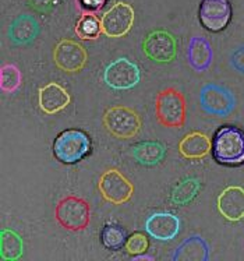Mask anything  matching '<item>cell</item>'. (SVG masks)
I'll return each mask as SVG.
<instances>
[{
	"label": "cell",
	"mask_w": 244,
	"mask_h": 261,
	"mask_svg": "<svg viewBox=\"0 0 244 261\" xmlns=\"http://www.w3.org/2000/svg\"><path fill=\"white\" fill-rule=\"evenodd\" d=\"M143 50L147 58L156 63H170L177 55V42L169 31L156 30L145 38Z\"/></svg>",
	"instance_id": "12"
},
{
	"label": "cell",
	"mask_w": 244,
	"mask_h": 261,
	"mask_svg": "<svg viewBox=\"0 0 244 261\" xmlns=\"http://www.w3.org/2000/svg\"><path fill=\"white\" fill-rule=\"evenodd\" d=\"M166 148L158 141H143L133 148L134 160L144 166L158 165L164 160Z\"/></svg>",
	"instance_id": "20"
},
{
	"label": "cell",
	"mask_w": 244,
	"mask_h": 261,
	"mask_svg": "<svg viewBox=\"0 0 244 261\" xmlns=\"http://www.w3.org/2000/svg\"><path fill=\"white\" fill-rule=\"evenodd\" d=\"M200 107L208 115L225 117L234 111L236 98L226 87L208 83L200 90Z\"/></svg>",
	"instance_id": "7"
},
{
	"label": "cell",
	"mask_w": 244,
	"mask_h": 261,
	"mask_svg": "<svg viewBox=\"0 0 244 261\" xmlns=\"http://www.w3.org/2000/svg\"><path fill=\"white\" fill-rule=\"evenodd\" d=\"M155 116L165 127H183L187 116L184 95L173 87H168L158 92L155 98Z\"/></svg>",
	"instance_id": "3"
},
{
	"label": "cell",
	"mask_w": 244,
	"mask_h": 261,
	"mask_svg": "<svg viewBox=\"0 0 244 261\" xmlns=\"http://www.w3.org/2000/svg\"><path fill=\"white\" fill-rule=\"evenodd\" d=\"M135 13L133 6L119 2L102 16V34L109 38H123L133 28Z\"/></svg>",
	"instance_id": "9"
},
{
	"label": "cell",
	"mask_w": 244,
	"mask_h": 261,
	"mask_svg": "<svg viewBox=\"0 0 244 261\" xmlns=\"http://www.w3.org/2000/svg\"><path fill=\"white\" fill-rule=\"evenodd\" d=\"M75 35L84 41L98 39L102 34V22L92 13H84L75 24Z\"/></svg>",
	"instance_id": "22"
},
{
	"label": "cell",
	"mask_w": 244,
	"mask_h": 261,
	"mask_svg": "<svg viewBox=\"0 0 244 261\" xmlns=\"http://www.w3.org/2000/svg\"><path fill=\"white\" fill-rule=\"evenodd\" d=\"M55 219L64 229L70 232H81L90 226V204L78 196H66L55 207Z\"/></svg>",
	"instance_id": "4"
},
{
	"label": "cell",
	"mask_w": 244,
	"mask_h": 261,
	"mask_svg": "<svg viewBox=\"0 0 244 261\" xmlns=\"http://www.w3.org/2000/svg\"><path fill=\"white\" fill-rule=\"evenodd\" d=\"M175 261H207L209 258V246L201 236H190L177 246L172 257Z\"/></svg>",
	"instance_id": "19"
},
{
	"label": "cell",
	"mask_w": 244,
	"mask_h": 261,
	"mask_svg": "<svg viewBox=\"0 0 244 261\" xmlns=\"http://www.w3.org/2000/svg\"><path fill=\"white\" fill-rule=\"evenodd\" d=\"M213 60L212 45L204 37H193L187 46V62L197 73L207 71Z\"/></svg>",
	"instance_id": "17"
},
{
	"label": "cell",
	"mask_w": 244,
	"mask_h": 261,
	"mask_svg": "<svg viewBox=\"0 0 244 261\" xmlns=\"http://www.w3.org/2000/svg\"><path fill=\"white\" fill-rule=\"evenodd\" d=\"M41 32V25L35 17L30 14H21L11 22L7 35L14 45H28Z\"/></svg>",
	"instance_id": "18"
},
{
	"label": "cell",
	"mask_w": 244,
	"mask_h": 261,
	"mask_svg": "<svg viewBox=\"0 0 244 261\" xmlns=\"http://www.w3.org/2000/svg\"><path fill=\"white\" fill-rule=\"evenodd\" d=\"M103 126L107 132L120 140L134 139L143 127V120L133 108L126 105H115L103 115Z\"/></svg>",
	"instance_id": "5"
},
{
	"label": "cell",
	"mask_w": 244,
	"mask_h": 261,
	"mask_svg": "<svg viewBox=\"0 0 244 261\" xmlns=\"http://www.w3.org/2000/svg\"><path fill=\"white\" fill-rule=\"evenodd\" d=\"M55 64L66 73H78L88 62V54L81 43L71 39H62L53 49Z\"/></svg>",
	"instance_id": "11"
},
{
	"label": "cell",
	"mask_w": 244,
	"mask_h": 261,
	"mask_svg": "<svg viewBox=\"0 0 244 261\" xmlns=\"http://www.w3.org/2000/svg\"><path fill=\"white\" fill-rule=\"evenodd\" d=\"M98 190L107 203L122 205L128 203L134 196L133 181L116 168H111L99 176Z\"/></svg>",
	"instance_id": "6"
},
{
	"label": "cell",
	"mask_w": 244,
	"mask_h": 261,
	"mask_svg": "<svg viewBox=\"0 0 244 261\" xmlns=\"http://www.w3.org/2000/svg\"><path fill=\"white\" fill-rule=\"evenodd\" d=\"M92 143L88 134L78 128H67L59 134L53 143L55 158L64 165H74L88 156Z\"/></svg>",
	"instance_id": "2"
},
{
	"label": "cell",
	"mask_w": 244,
	"mask_h": 261,
	"mask_svg": "<svg viewBox=\"0 0 244 261\" xmlns=\"http://www.w3.org/2000/svg\"><path fill=\"white\" fill-rule=\"evenodd\" d=\"M233 9L229 0H201L198 20L209 32H221L232 21Z\"/></svg>",
	"instance_id": "10"
},
{
	"label": "cell",
	"mask_w": 244,
	"mask_h": 261,
	"mask_svg": "<svg viewBox=\"0 0 244 261\" xmlns=\"http://www.w3.org/2000/svg\"><path fill=\"white\" fill-rule=\"evenodd\" d=\"M198 192H200V181L194 177H188L175 187L170 200L176 205H187L196 198Z\"/></svg>",
	"instance_id": "23"
},
{
	"label": "cell",
	"mask_w": 244,
	"mask_h": 261,
	"mask_svg": "<svg viewBox=\"0 0 244 261\" xmlns=\"http://www.w3.org/2000/svg\"><path fill=\"white\" fill-rule=\"evenodd\" d=\"M71 96L67 90L58 83H48L38 91V103L43 113L56 115L69 107Z\"/></svg>",
	"instance_id": "15"
},
{
	"label": "cell",
	"mask_w": 244,
	"mask_h": 261,
	"mask_svg": "<svg viewBox=\"0 0 244 261\" xmlns=\"http://www.w3.org/2000/svg\"><path fill=\"white\" fill-rule=\"evenodd\" d=\"M124 247H126L127 254H130L131 257L144 254L149 249V240L143 232H134L127 238V242H126Z\"/></svg>",
	"instance_id": "26"
},
{
	"label": "cell",
	"mask_w": 244,
	"mask_h": 261,
	"mask_svg": "<svg viewBox=\"0 0 244 261\" xmlns=\"http://www.w3.org/2000/svg\"><path fill=\"white\" fill-rule=\"evenodd\" d=\"M101 240L102 245L105 246L107 250H122L127 242V232L119 225H105L102 229Z\"/></svg>",
	"instance_id": "24"
},
{
	"label": "cell",
	"mask_w": 244,
	"mask_h": 261,
	"mask_svg": "<svg viewBox=\"0 0 244 261\" xmlns=\"http://www.w3.org/2000/svg\"><path fill=\"white\" fill-rule=\"evenodd\" d=\"M135 261H141V260H149V261H154L155 258L152 256H145V253L144 254H138V256L133 257Z\"/></svg>",
	"instance_id": "29"
},
{
	"label": "cell",
	"mask_w": 244,
	"mask_h": 261,
	"mask_svg": "<svg viewBox=\"0 0 244 261\" xmlns=\"http://www.w3.org/2000/svg\"><path fill=\"white\" fill-rule=\"evenodd\" d=\"M219 214L229 222H239L244 218V189L241 186L225 187L216 198Z\"/></svg>",
	"instance_id": "13"
},
{
	"label": "cell",
	"mask_w": 244,
	"mask_h": 261,
	"mask_svg": "<svg viewBox=\"0 0 244 261\" xmlns=\"http://www.w3.org/2000/svg\"><path fill=\"white\" fill-rule=\"evenodd\" d=\"M212 156L218 164L239 166L244 164V133L234 126H223L212 139Z\"/></svg>",
	"instance_id": "1"
},
{
	"label": "cell",
	"mask_w": 244,
	"mask_h": 261,
	"mask_svg": "<svg viewBox=\"0 0 244 261\" xmlns=\"http://www.w3.org/2000/svg\"><path fill=\"white\" fill-rule=\"evenodd\" d=\"M24 253L22 238L13 229H3L0 233V256L6 261L20 260Z\"/></svg>",
	"instance_id": "21"
},
{
	"label": "cell",
	"mask_w": 244,
	"mask_h": 261,
	"mask_svg": "<svg viewBox=\"0 0 244 261\" xmlns=\"http://www.w3.org/2000/svg\"><path fill=\"white\" fill-rule=\"evenodd\" d=\"M78 2L87 13H91V11L101 10L106 0H78Z\"/></svg>",
	"instance_id": "28"
},
{
	"label": "cell",
	"mask_w": 244,
	"mask_h": 261,
	"mask_svg": "<svg viewBox=\"0 0 244 261\" xmlns=\"http://www.w3.org/2000/svg\"><path fill=\"white\" fill-rule=\"evenodd\" d=\"M179 152L186 160H202L212 152V140L204 132H191L179 141Z\"/></svg>",
	"instance_id": "16"
},
{
	"label": "cell",
	"mask_w": 244,
	"mask_h": 261,
	"mask_svg": "<svg viewBox=\"0 0 244 261\" xmlns=\"http://www.w3.org/2000/svg\"><path fill=\"white\" fill-rule=\"evenodd\" d=\"M103 81L112 90H131L141 81V70L127 58H119L107 64L103 71Z\"/></svg>",
	"instance_id": "8"
},
{
	"label": "cell",
	"mask_w": 244,
	"mask_h": 261,
	"mask_svg": "<svg viewBox=\"0 0 244 261\" xmlns=\"http://www.w3.org/2000/svg\"><path fill=\"white\" fill-rule=\"evenodd\" d=\"M145 230L159 242H170L180 230V219L172 213H154L145 221Z\"/></svg>",
	"instance_id": "14"
},
{
	"label": "cell",
	"mask_w": 244,
	"mask_h": 261,
	"mask_svg": "<svg viewBox=\"0 0 244 261\" xmlns=\"http://www.w3.org/2000/svg\"><path fill=\"white\" fill-rule=\"evenodd\" d=\"M22 83V74L18 66L14 63H6L0 69V88L6 94L16 92Z\"/></svg>",
	"instance_id": "25"
},
{
	"label": "cell",
	"mask_w": 244,
	"mask_h": 261,
	"mask_svg": "<svg viewBox=\"0 0 244 261\" xmlns=\"http://www.w3.org/2000/svg\"><path fill=\"white\" fill-rule=\"evenodd\" d=\"M230 64L236 71H239L240 74L244 75V45L234 49L233 54L230 56Z\"/></svg>",
	"instance_id": "27"
}]
</instances>
